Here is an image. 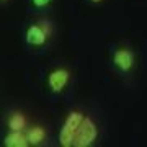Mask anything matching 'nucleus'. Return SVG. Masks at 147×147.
<instances>
[{"mask_svg": "<svg viewBox=\"0 0 147 147\" xmlns=\"http://www.w3.org/2000/svg\"><path fill=\"white\" fill-rule=\"evenodd\" d=\"M84 113L79 110L70 111L64 121L62 127H61V132H59V144L62 147H70L74 146V139H75V134H77V129L80 127L82 121H84Z\"/></svg>", "mask_w": 147, "mask_h": 147, "instance_id": "1", "label": "nucleus"}, {"mask_svg": "<svg viewBox=\"0 0 147 147\" xmlns=\"http://www.w3.org/2000/svg\"><path fill=\"white\" fill-rule=\"evenodd\" d=\"M53 33V26L49 21H41V23H33L26 28L25 33V41L30 46H44L47 41V38Z\"/></svg>", "mask_w": 147, "mask_h": 147, "instance_id": "2", "label": "nucleus"}, {"mask_svg": "<svg viewBox=\"0 0 147 147\" xmlns=\"http://www.w3.org/2000/svg\"><path fill=\"white\" fill-rule=\"evenodd\" d=\"M98 137V126L90 116H85L80 127L77 129L75 139H74V146L75 147H88L92 146Z\"/></svg>", "mask_w": 147, "mask_h": 147, "instance_id": "3", "label": "nucleus"}, {"mask_svg": "<svg viewBox=\"0 0 147 147\" xmlns=\"http://www.w3.org/2000/svg\"><path fill=\"white\" fill-rule=\"evenodd\" d=\"M113 65H115L121 74H129L134 69V64H136V54L131 47L123 46L118 47L113 51Z\"/></svg>", "mask_w": 147, "mask_h": 147, "instance_id": "4", "label": "nucleus"}, {"mask_svg": "<svg viewBox=\"0 0 147 147\" xmlns=\"http://www.w3.org/2000/svg\"><path fill=\"white\" fill-rule=\"evenodd\" d=\"M69 80H70V72L65 67L54 69L47 75V87L54 93H61L65 87H67Z\"/></svg>", "mask_w": 147, "mask_h": 147, "instance_id": "5", "label": "nucleus"}, {"mask_svg": "<svg viewBox=\"0 0 147 147\" xmlns=\"http://www.w3.org/2000/svg\"><path fill=\"white\" fill-rule=\"evenodd\" d=\"M3 146H7V147H26V146H30L26 131H10L5 136V139H3Z\"/></svg>", "mask_w": 147, "mask_h": 147, "instance_id": "6", "label": "nucleus"}, {"mask_svg": "<svg viewBox=\"0 0 147 147\" xmlns=\"http://www.w3.org/2000/svg\"><path fill=\"white\" fill-rule=\"evenodd\" d=\"M26 124H28L26 116L21 111H11L7 118V126H8L10 131H26L28 129Z\"/></svg>", "mask_w": 147, "mask_h": 147, "instance_id": "7", "label": "nucleus"}, {"mask_svg": "<svg viewBox=\"0 0 147 147\" xmlns=\"http://www.w3.org/2000/svg\"><path fill=\"white\" fill-rule=\"evenodd\" d=\"M26 136L30 146H41L42 142L46 141V129L42 126H31L26 129Z\"/></svg>", "mask_w": 147, "mask_h": 147, "instance_id": "8", "label": "nucleus"}, {"mask_svg": "<svg viewBox=\"0 0 147 147\" xmlns=\"http://www.w3.org/2000/svg\"><path fill=\"white\" fill-rule=\"evenodd\" d=\"M30 2L38 10H46V8H49V7L53 5V0H30Z\"/></svg>", "mask_w": 147, "mask_h": 147, "instance_id": "9", "label": "nucleus"}, {"mask_svg": "<svg viewBox=\"0 0 147 147\" xmlns=\"http://www.w3.org/2000/svg\"><path fill=\"white\" fill-rule=\"evenodd\" d=\"M90 2H93V3H98V2H103V0H90Z\"/></svg>", "mask_w": 147, "mask_h": 147, "instance_id": "10", "label": "nucleus"}, {"mask_svg": "<svg viewBox=\"0 0 147 147\" xmlns=\"http://www.w3.org/2000/svg\"><path fill=\"white\" fill-rule=\"evenodd\" d=\"M2 2H8V0H2Z\"/></svg>", "mask_w": 147, "mask_h": 147, "instance_id": "11", "label": "nucleus"}]
</instances>
